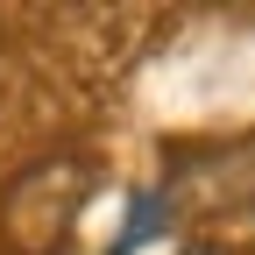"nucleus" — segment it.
I'll use <instances>...</instances> for the list:
<instances>
[{
  "mask_svg": "<svg viewBox=\"0 0 255 255\" xmlns=\"http://www.w3.org/2000/svg\"><path fill=\"white\" fill-rule=\"evenodd\" d=\"M163 227H170V199H163V191H135V206H128V220H121V234H114L107 255H135V248H149Z\"/></svg>",
  "mask_w": 255,
  "mask_h": 255,
  "instance_id": "1",
  "label": "nucleus"
},
{
  "mask_svg": "<svg viewBox=\"0 0 255 255\" xmlns=\"http://www.w3.org/2000/svg\"><path fill=\"white\" fill-rule=\"evenodd\" d=\"M199 255H206V248H199Z\"/></svg>",
  "mask_w": 255,
  "mask_h": 255,
  "instance_id": "2",
  "label": "nucleus"
}]
</instances>
